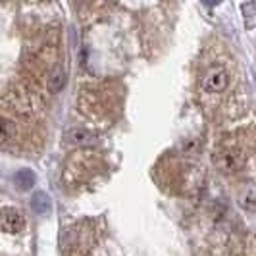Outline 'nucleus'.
<instances>
[{
  "instance_id": "f257e3e1",
  "label": "nucleus",
  "mask_w": 256,
  "mask_h": 256,
  "mask_svg": "<svg viewBox=\"0 0 256 256\" xmlns=\"http://www.w3.org/2000/svg\"><path fill=\"white\" fill-rule=\"evenodd\" d=\"M24 228H26V220L16 208H4L2 210V230L6 233H20Z\"/></svg>"
},
{
  "instance_id": "f03ea898",
  "label": "nucleus",
  "mask_w": 256,
  "mask_h": 256,
  "mask_svg": "<svg viewBox=\"0 0 256 256\" xmlns=\"http://www.w3.org/2000/svg\"><path fill=\"white\" fill-rule=\"evenodd\" d=\"M228 72L226 70H214V72H210L208 76L204 77V83H202V87L204 90L208 92H222V90L228 87Z\"/></svg>"
},
{
  "instance_id": "7ed1b4c3",
  "label": "nucleus",
  "mask_w": 256,
  "mask_h": 256,
  "mask_svg": "<svg viewBox=\"0 0 256 256\" xmlns=\"http://www.w3.org/2000/svg\"><path fill=\"white\" fill-rule=\"evenodd\" d=\"M66 139H68L70 142H74V144H92L94 139H96V135L90 133L89 129L74 128L66 133Z\"/></svg>"
},
{
  "instance_id": "20e7f679",
  "label": "nucleus",
  "mask_w": 256,
  "mask_h": 256,
  "mask_svg": "<svg viewBox=\"0 0 256 256\" xmlns=\"http://www.w3.org/2000/svg\"><path fill=\"white\" fill-rule=\"evenodd\" d=\"M31 208H33L37 214H46V212H50V208H52L50 196L42 191L35 192L33 198H31Z\"/></svg>"
},
{
  "instance_id": "39448f33",
  "label": "nucleus",
  "mask_w": 256,
  "mask_h": 256,
  "mask_svg": "<svg viewBox=\"0 0 256 256\" xmlns=\"http://www.w3.org/2000/svg\"><path fill=\"white\" fill-rule=\"evenodd\" d=\"M14 183L22 189V191H29L33 185H35V174L31 170H20L16 176H14Z\"/></svg>"
},
{
  "instance_id": "423d86ee",
  "label": "nucleus",
  "mask_w": 256,
  "mask_h": 256,
  "mask_svg": "<svg viewBox=\"0 0 256 256\" xmlns=\"http://www.w3.org/2000/svg\"><path fill=\"white\" fill-rule=\"evenodd\" d=\"M66 81H68V77H66V72L62 68H58L54 74L50 76L48 79V85H50V90L52 92H58V90H62L66 87Z\"/></svg>"
},
{
  "instance_id": "0eeeda50",
  "label": "nucleus",
  "mask_w": 256,
  "mask_h": 256,
  "mask_svg": "<svg viewBox=\"0 0 256 256\" xmlns=\"http://www.w3.org/2000/svg\"><path fill=\"white\" fill-rule=\"evenodd\" d=\"M8 139H10V122L6 120V122L2 124V141L8 142Z\"/></svg>"
}]
</instances>
